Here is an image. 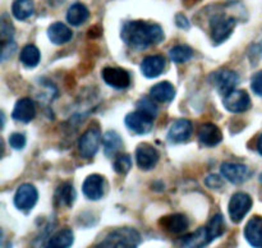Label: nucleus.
<instances>
[{
	"label": "nucleus",
	"instance_id": "36",
	"mask_svg": "<svg viewBox=\"0 0 262 248\" xmlns=\"http://www.w3.org/2000/svg\"><path fill=\"white\" fill-rule=\"evenodd\" d=\"M251 87H252V91L255 92L257 96L262 97V71L257 72V73L252 77Z\"/></svg>",
	"mask_w": 262,
	"mask_h": 248
},
{
	"label": "nucleus",
	"instance_id": "4",
	"mask_svg": "<svg viewBox=\"0 0 262 248\" xmlns=\"http://www.w3.org/2000/svg\"><path fill=\"white\" fill-rule=\"evenodd\" d=\"M251 207H252V198L250 194L245 193V192H237L233 194L229 201V206H228L232 221L235 224L242 221L246 215L250 212Z\"/></svg>",
	"mask_w": 262,
	"mask_h": 248
},
{
	"label": "nucleus",
	"instance_id": "12",
	"mask_svg": "<svg viewBox=\"0 0 262 248\" xmlns=\"http://www.w3.org/2000/svg\"><path fill=\"white\" fill-rule=\"evenodd\" d=\"M211 242L212 239L210 237L207 227H201L192 234H188L179 239L178 245L179 248H205Z\"/></svg>",
	"mask_w": 262,
	"mask_h": 248
},
{
	"label": "nucleus",
	"instance_id": "1",
	"mask_svg": "<svg viewBox=\"0 0 262 248\" xmlns=\"http://www.w3.org/2000/svg\"><path fill=\"white\" fill-rule=\"evenodd\" d=\"M122 38L129 48L145 50L164 40V31L156 23L129 20L123 25Z\"/></svg>",
	"mask_w": 262,
	"mask_h": 248
},
{
	"label": "nucleus",
	"instance_id": "20",
	"mask_svg": "<svg viewBox=\"0 0 262 248\" xmlns=\"http://www.w3.org/2000/svg\"><path fill=\"white\" fill-rule=\"evenodd\" d=\"M165 58L161 55H152L147 56L141 63V71H142L143 76L147 78H156L160 76L165 69Z\"/></svg>",
	"mask_w": 262,
	"mask_h": 248
},
{
	"label": "nucleus",
	"instance_id": "13",
	"mask_svg": "<svg viewBox=\"0 0 262 248\" xmlns=\"http://www.w3.org/2000/svg\"><path fill=\"white\" fill-rule=\"evenodd\" d=\"M105 179L99 174H91L84 179L82 184V192L84 196L92 201H97L104 196Z\"/></svg>",
	"mask_w": 262,
	"mask_h": 248
},
{
	"label": "nucleus",
	"instance_id": "34",
	"mask_svg": "<svg viewBox=\"0 0 262 248\" xmlns=\"http://www.w3.org/2000/svg\"><path fill=\"white\" fill-rule=\"evenodd\" d=\"M9 145L14 150H22L26 146V137L22 133H13L9 137Z\"/></svg>",
	"mask_w": 262,
	"mask_h": 248
},
{
	"label": "nucleus",
	"instance_id": "10",
	"mask_svg": "<svg viewBox=\"0 0 262 248\" xmlns=\"http://www.w3.org/2000/svg\"><path fill=\"white\" fill-rule=\"evenodd\" d=\"M125 125L129 130H132L133 133H137V134H146V133L150 132L152 129L154 125V118H151L150 115L145 114L142 111H135L130 112L125 117L124 119Z\"/></svg>",
	"mask_w": 262,
	"mask_h": 248
},
{
	"label": "nucleus",
	"instance_id": "3",
	"mask_svg": "<svg viewBox=\"0 0 262 248\" xmlns=\"http://www.w3.org/2000/svg\"><path fill=\"white\" fill-rule=\"evenodd\" d=\"M235 23L237 22L234 18L224 14L212 17L211 22H210V28H211V37L214 43L219 45L228 40V37L232 35L233 30L235 28Z\"/></svg>",
	"mask_w": 262,
	"mask_h": 248
},
{
	"label": "nucleus",
	"instance_id": "35",
	"mask_svg": "<svg viewBox=\"0 0 262 248\" xmlns=\"http://www.w3.org/2000/svg\"><path fill=\"white\" fill-rule=\"evenodd\" d=\"M205 184L212 189H219L222 188L223 184H224V181H223L222 176L216 175V174H210V175L205 179Z\"/></svg>",
	"mask_w": 262,
	"mask_h": 248
},
{
	"label": "nucleus",
	"instance_id": "30",
	"mask_svg": "<svg viewBox=\"0 0 262 248\" xmlns=\"http://www.w3.org/2000/svg\"><path fill=\"white\" fill-rule=\"evenodd\" d=\"M206 227H207V229H209L210 237H211L212 240H215L216 238L222 237L225 232V222H224V217H223V215H220V214L214 215Z\"/></svg>",
	"mask_w": 262,
	"mask_h": 248
},
{
	"label": "nucleus",
	"instance_id": "2",
	"mask_svg": "<svg viewBox=\"0 0 262 248\" xmlns=\"http://www.w3.org/2000/svg\"><path fill=\"white\" fill-rule=\"evenodd\" d=\"M141 243V234L133 228H118L112 230L96 248H137Z\"/></svg>",
	"mask_w": 262,
	"mask_h": 248
},
{
	"label": "nucleus",
	"instance_id": "38",
	"mask_svg": "<svg viewBox=\"0 0 262 248\" xmlns=\"http://www.w3.org/2000/svg\"><path fill=\"white\" fill-rule=\"evenodd\" d=\"M176 22H177V26H178V27H181V28H188L189 27L188 19H187V18L184 17L183 14L177 15Z\"/></svg>",
	"mask_w": 262,
	"mask_h": 248
},
{
	"label": "nucleus",
	"instance_id": "14",
	"mask_svg": "<svg viewBox=\"0 0 262 248\" xmlns=\"http://www.w3.org/2000/svg\"><path fill=\"white\" fill-rule=\"evenodd\" d=\"M159 225L171 234H182L189 227V221L186 215L171 214L163 216L159 220Z\"/></svg>",
	"mask_w": 262,
	"mask_h": 248
},
{
	"label": "nucleus",
	"instance_id": "26",
	"mask_svg": "<svg viewBox=\"0 0 262 248\" xmlns=\"http://www.w3.org/2000/svg\"><path fill=\"white\" fill-rule=\"evenodd\" d=\"M102 146H104L105 155L112 157V156H114L123 147V141L117 132H114V130H107L102 136Z\"/></svg>",
	"mask_w": 262,
	"mask_h": 248
},
{
	"label": "nucleus",
	"instance_id": "16",
	"mask_svg": "<svg viewBox=\"0 0 262 248\" xmlns=\"http://www.w3.org/2000/svg\"><path fill=\"white\" fill-rule=\"evenodd\" d=\"M222 174L230 183L241 184L247 181L248 175H250V169L243 164L224 163L222 165Z\"/></svg>",
	"mask_w": 262,
	"mask_h": 248
},
{
	"label": "nucleus",
	"instance_id": "28",
	"mask_svg": "<svg viewBox=\"0 0 262 248\" xmlns=\"http://www.w3.org/2000/svg\"><path fill=\"white\" fill-rule=\"evenodd\" d=\"M41 54L35 45H26L19 54V60L27 68H35L40 63Z\"/></svg>",
	"mask_w": 262,
	"mask_h": 248
},
{
	"label": "nucleus",
	"instance_id": "18",
	"mask_svg": "<svg viewBox=\"0 0 262 248\" xmlns=\"http://www.w3.org/2000/svg\"><path fill=\"white\" fill-rule=\"evenodd\" d=\"M36 115V106L35 102L28 97L18 100L15 104L14 110L12 112V118L17 122L20 123H30Z\"/></svg>",
	"mask_w": 262,
	"mask_h": 248
},
{
	"label": "nucleus",
	"instance_id": "7",
	"mask_svg": "<svg viewBox=\"0 0 262 248\" xmlns=\"http://www.w3.org/2000/svg\"><path fill=\"white\" fill-rule=\"evenodd\" d=\"M38 199V192L32 184H22L14 194V205L18 210L30 211L35 207Z\"/></svg>",
	"mask_w": 262,
	"mask_h": 248
},
{
	"label": "nucleus",
	"instance_id": "37",
	"mask_svg": "<svg viewBox=\"0 0 262 248\" xmlns=\"http://www.w3.org/2000/svg\"><path fill=\"white\" fill-rule=\"evenodd\" d=\"M15 50V43L13 42V41H10V42L5 43V45H3V51H2V60L4 61L5 59L9 58V56H12V54L14 53Z\"/></svg>",
	"mask_w": 262,
	"mask_h": 248
},
{
	"label": "nucleus",
	"instance_id": "5",
	"mask_svg": "<svg viewBox=\"0 0 262 248\" xmlns=\"http://www.w3.org/2000/svg\"><path fill=\"white\" fill-rule=\"evenodd\" d=\"M100 141H101V133H100L99 128L92 127L87 129L78 141V150L82 157H94L99 150Z\"/></svg>",
	"mask_w": 262,
	"mask_h": 248
},
{
	"label": "nucleus",
	"instance_id": "32",
	"mask_svg": "<svg viewBox=\"0 0 262 248\" xmlns=\"http://www.w3.org/2000/svg\"><path fill=\"white\" fill-rule=\"evenodd\" d=\"M137 110L138 111H142L145 112V114L150 115L154 119H155L156 115H158V106H156L155 102L151 99H148V97H142V99L138 100Z\"/></svg>",
	"mask_w": 262,
	"mask_h": 248
},
{
	"label": "nucleus",
	"instance_id": "31",
	"mask_svg": "<svg viewBox=\"0 0 262 248\" xmlns=\"http://www.w3.org/2000/svg\"><path fill=\"white\" fill-rule=\"evenodd\" d=\"M13 36H14V27L12 22L8 19L7 14H3L2 22H0V37H2L3 45L13 41Z\"/></svg>",
	"mask_w": 262,
	"mask_h": 248
},
{
	"label": "nucleus",
	"instance_id": "40",
	"mask_svg": "<svg viewBox=\"0 0 262 248\" xmlns=\"http://www.w3.org/2000/svg\"><path fill=\"white\" fill-rule=\"evenodd\" d=\"M260 182L262 183V174H261V176H260Z\"/></svg>",
	"mask_w": 262,
	"mask_h": 248
},
{
	"label": "nucleus",
	"instance_id": "21",
	"mask_svg": "<svg viewBox=\"0 0 262 248\" xmlns=\"http://www.w3.org/2000/svg\"><path fill=\"white\" fill-rule=\"evenodd\" d=\"M48 37L54 45H63L73 37V32L68 26L61 22H55L48 28Z\"/></svg>",
	"mask_w": 262,
	"mask_h": 248
},
{
	"label": "nucleus",
	"instance_id": "6",
	"mask_svg": "<svg viewBox=\"0 0 262 248\" xmlns=\"http://www.w3.org/2000/svg\"><path fill=\"white\" fill-rule=\"evenodd\" d=\"M211 83L222 95H228L239 83V76L230 69H220L211 74Z\"/></svg>",
	"mask_w": 262,
	"mask_h": 248
},
{
	"label": "nucleus",
	"instance_id": "27",
	"mask_svg": "<svg viewBox=\"0 0 262 248\" xmlns=\"http://www.w3.org/2000/svg\"><path fill=\"white\" fill-rule=\"evenodd\" d=\"M35 12L33 0H14L12 5V13L18 20H26L32 17Z\"/></svg>",
	"mask_w": 262,
	"mask_h": 248
},
{
	"label": "nucleus",
	"instance_id": "39",
	"mask_svg": "<svg viewBox=\"0 0 262 248\" xmlns=\"http://www.w3.org/2000/svg\"><path fill=\"white\" fill-rule=\"evenodd\" d=\"M257 151H258V153L262 156V134L260 136V138H258V141H257Z\"/></svg>",
	"mask_w": 262,
	"mask_h": 248
},
{
	"label": "nucleus",
	"instance_id": "25",
	"mask_svg": "<svg viewBox=\"0 0 262 248\" xmlns=\"http://www.w3.org/2000/svg\"><path fill=\"white\" fill-rule=\"evenodd\" d=\"M150 95L152 99H155L159 102H169L176 96V89L170 82H160L151 87Z\"/></svg>",
	"mask_w": 262,
	"mask_h": 248
},
{
	"label": "nucleus",
	"instance_id": "33",
	"mask_svg": "<svg viewBox=\"0 0 262 248\" xmlns=\"http://www.w3.org/2000/svg\"><path fill=\"white\" fill-rule=\"evenodd\" d=\"M114 170L118 174H127L132 166V160L129 155H120L114 161Z\"/></svg>",
	"mask_w": 262,
	"mask_h": 248
},
{
	"label": "nucleus",
	"instance_id": "22",
	"mask_svg": "<svg viewBox=\"0 0 262 248\" xmlns=\"http://www.w3.org/2000/svg\"><path fill=\"white\" fill-rule=\"evenodd\" d=\"M74 242V234L72 229L64 228L51 235L46 242L45 248H71Z\"/></svg>",
	"mask_w": 262,
	"mask_h": 248
},
{
	"label": "nucleus",
	"instance_id": "15",
	"mask_svg": "<svg viewBox=\"0 0 262 248\" xmlns=\"http://www.w3.org/2000/svg\"><path fill=\"white\" fill-rule=\"evenodd\" d=\"M193 127L192 123L187 119H178L171 124L168 132V140L171 143H182L186 142L191 138Z\"/></svg>",
	"mask_w": 262,
	"mask_h": 248
},
{
	"label": "nucleus",
	"instance_id": "23",
	"mask_svg": "<svg viewBox=\"0 0 262 248\" xmlns=\"http://www.w3.org/2000/svg\"><path fill=\"white\" fill-rule=\"evenodd\" d=\"M76 199V191L71 183H63L56 188L54 204L58 207H71Z\"/></svg>",
	"mask_w": 262,
	"mask_h": 248
},
{
	"label": "nucleus",
	"instance_id": "24",
	"mask_svg": "<svg viewBox=\"0 0 262 248\" xmlns=\"http://www.w3.org/2000/svg\"><path fill=\"white\" fill-rule=\"evenodd\" d=\"M90 12L87 7L82 3H74L69 7L68 12H67V20L71 23L72 26H81L89 19Z\"/></svg>",
	"mask_w": 262,
	"mask_h": 248
},
{
	"label": "nucleus",
	"instance_id": "9",
	"mask_svg": "<svg viewBox=\"0 0 262 248\" xmlns=\"http://www.w3.org/2000/svg\"><path fill=\"white\" fill-rule=\"evenodd\" d=\"M225 109L232 112H245L251 107L250 95L245 89H233L224 97Z\"/></svg>",
	"mask_w": 262,
	"mask_h": 248
},
{
	"label": "nucleus",
	"instance_id": "29",
	"mask_svg": "<svg viewBox=\"0 0 262 248\" xmlns=\"http://www.w3.org/2000/svg\"><path fill=\"white\" fill-rule=\"evenodd\" d=\"M169 56H170L171 61L182 64L188 61L189 59L193 56V50H192L188 45H177L170 49V51H169Z\"/></svg>",
	"mask_w": 262,
	"mask_h": 248
},
{
	"label": "nucleus",
	"instance_id": "17",
	"mask_svg": "<svg viewBox=\"0 0 262 248\" xmlns=\"http://www.w3.org/2000/svg\"><path fill=\"white\" fill-rule=\"evenodd\" d=\"M199 140L206 147H215L223 141V133L216 124L205 123L200 127Z\"/></svg>",
	"mask_w": 262,
	"mask_h": 248
},
{
	"label": "nucleus",
	"instance_id": "8",
	"mask_svg": "<svg viewBox=\"0 0 262 248\" xmlns=\"http://www.w3.org/2000/svg\"><path fill=\"white\" fill-rule=\"evenodd\" d=\"M101 77L107 86L117 89H124L130 84V76L125 69L106 66L102 69Z\"/></svg>",
	"mask_w": 262,
	"mask_h": 248
},
{
	"label": "nucleus",
	"instance_id": "11",
	"mask_svg": "<svg viewBox=\"0 0 262 248\" xmlns=\"http://www.w3.org/2000/svg\"><path fill=\"white\" fill-rule=\"evenodd\" d=\"M159 157H160V155H159L158 150L148 143H141L136 150L137 165L142 170H151V169L155 168Z\"/></svg>",
	"mask_w": 262,
	"mask_h": 248
},
{
	"label": "nucleus",
	"instance_id": "19",
	"mask_svg": "<svg viewBox=\"0 0 262 248\" xmlns=\"http://www.w3.org/2000/svg\"><path fill=\"white\" fill-rule=\"evenodd\" d=\"M245 238L253 248H262V217L253 216L245 228Z\"/></svg>",
	"mask_w": 262,
	"mask_h": 248
}]
</instances>
